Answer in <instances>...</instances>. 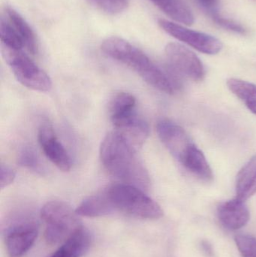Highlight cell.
Segmentation results:
<instances>
[{
  "label": "cell",
  "instance_id": "obj_1",
  "mask_svg": "<svg viewBox=\"0 0 256 257\" xmlns=\"http://www.w3.org/2000/svg\"><path fill=\"white\" fill-rule=\"evenodd\" d=\"M100 159L105 169L123 184L141 190L150 187V175L136 155V150L117 131L108 133L100 147Z\"/></svg>",
  "mask_w": 256,
  "mask_h": 257
},
{
  "label": "cell",
  "instance_id": "obj_18",
  "mask_svg": "<svg viewBox=\"0 0 256 257\" xmlns=\"http://www.w3.org/2000/svg\"><path fill=\"white\" fill-rule=\"evenodd\" d=\"M227 86L230 91L256 115V85L238 78H230Z\"/></svg>",
  "mask_w": 256,
  "mask_h": 257
},
{
  "label": "cell",
  "instance_id": "obj_4",
  "mask_svg": "<svg viewBox=\"0 0 256 257\" xmlns=\"http://www.w3.org/2000/svg\"><path fill=\"white\" fill-rule=\"evenodd\" d=\"M116 210L144 219H159L163 211L144 190L126 184H117L107 189Z\"/></svg>",
  "mask_w": 256,
  "mask_h": 257
},
{
  "label": "cell",
  "instance_id": "obj_21",
  "mask_svg": "<svg viewBox=\"0 0 256 257\" xmlns=\"http://www.w3.org/2000/svg\"><path fill=\"white\" fill-rule=\"evenodd\" d=\"M234 241L243 257H256V238L249 235H237Z\"/></svg>",
  "mask_w": 256,
  "mask_h": 257
},
{
  "label": "cell",
  "instance_id": "obj_17",
  "mask_svg": "<svg viewBox=\"0 0 256 257\" xmlns=\"http://www.w3.org/2000/svg\"><path fill=\"white\" fill-rule=\"evenodd\" d=\"M165 15L186 25L194 23V15L183 0H150Z\"/></svg>",
  "mask_w": 256,
  "mask_h": 257
},
{
  "label": "cell",
  "instance_id": "obj_11",
  "mask_svg": "<svg viewBox=\"0 0 256 257\" xmlns=\"http://www.w3.org/2000/svg\"><path fill=\"white\" fill-rule=\"evenodd\" d=\"M117 133H120L135 150L141 148L148 138L150 128L145 120L136 112L112 122Z\"/></svg>",
  "mask_w": 256,
  "mask_h": 257
},
{
  "label": "cell",
  "instance_id": "obj_16",
  "mask_svg": "<svg viewBox=\"0 0 256 257\" xmlns=\"http://www.w3.org/2000/svg\"><path fill=\"white\" fill-rule=\"evenodd\" d=\"M236 198L247 200L256 193V154L243 166L236 180Z\"/></svg>",
  "mask_w": 256,
  "mask_h": 257
},
{
  "label": "cell",
  "instance_id": "obj_2",
  "mask_svg": "<svg viewBox=\"0 0 256 257\" xmlns=\"http://www.w3.org/2000/svg\"><path fill=\"white\" fill-rule=\"evenodd\" d=\"M102 50L107 56L135 71L147 84L168 94H172L176 84L172 78L155 64L148 56L124 39L111 37L104 41Z\"/></svg>",
  "mask_w": 256,
  "mask_h": 257
},
{
  "label": "cell",
  "instance_id": "obj_6",
  "mask_svg": "<svg viewBox=\"0 0 256 257\" xmlns=\"http://www.w3.org/2000/svg\"><path fill=\"white\" fill-rule=\"evenodd\" d=\"M2 53L15 75L24 87L39 92L51 90L52 82L48 74L39 68L24 51L2 47Z\"/></svg>",
  "mask_w": 256,
  "mask_h": 257
},
{
  "label": "cell",
  "instance_id": "obj_9",
  "mask_svg": "<svg viewBox=\"0 0 256 257\" xmlns=\"http://www.w3.org/2000/svg\"><path fill=\"white\" fill-rule=\"evenodd\" d=\"M38 140L44 154L63 172H69L72 168V162L66 150L59 142L55 132L49 124L40 126L38 133Z\"/></svg>",
  "mask_w": 256,
  "mask_h": 257
},
{
  "label": "cell",
  "instance_id": "obj_23",
  "mask_svg": "<svg viewBox=\"0 0 256 257\" xmlns=\"http://www.w3.org/2000/svg\"><path fill=\"white\" fill-rule=\"evenodd\" d=\"M210 18L213 20L215 24H217L219 27L224 29V30L242 35H244L246 33V29L242 27L238 23L235 22V21L229 19V18L222 16L219 13L215 14Z\"/></svg>",
  "mask_w": 256,
  "mask_h": 257
},
{
  "label": "cell",
  "instance_id": "obj_15",
  "mask_svg": "<svg viewBox=\"0 0 256 257\" xmlns=\"http://www.w3.org/2000/svg\"><path fill=\"white\" fill-rule=\"evenodd\" d=\"M4 17L12 26L25 44L26 50L31 54H36L38 51V42L33 29L26 20L11 7L5 9Z\"/></svg>",
  "mask_w": 256,
  "mask_h": 257
},
{
  "label": "cell",
  "instance_id": "obj_14",
  "mask_svg": "<svg viewBox=\"0 0 256 257\" xmlns=\"http://www.w3.org/2000/svg\"><path fill=\"white\" fill-rule=\"evenodd\" d=\"M90 232L81 226L72 234L51 257H81L90 248Z\"/></svg>",
  "mask_w": 256,
  "mask_h": 257
},
{
  "label": "cell",
  "instance_id": "obj_7",
  "mask_svg": "<svg viewBox=\"0 0 256 257\" xmlns=\"http://www.w3.org/2000/svg\"><path fill=\"white\" fill-rule=\"evenodd\" d=\"M165 53L168 66L173 72L194 81L204 79L205 69L195 53L178 43L168 44Z\"/></svg>",
  "mask_w": 256,
  "mask_h": 257
},
{
  "label": "cell",
  "instance_id": "obj_24",
  "mask_svg": "<svg viewBox=\"0 0 256 257\" xmlns=\"http://www.w3.org/2000/svg\"><path fill=\"white\" fill-rule=\"evenodd\" d=\"M102 10L111 15L123 12L128 6V0H93Z\"/></svg>",
  "mask_w": 256,
  "mask_h": 257
},
{
  "label": "cell",
  "instance_id": "obj_3",
  "mask_svg": "<svg viewBox=\"0 0 256 257\" xmlns=\"http://www.w3.org/2000/svg\"><path fill=\"white\" fill-rule=\"evenodd\" d=\"M156 131L171 155L188 172L205 182L213 180L207 159L181 126L168 119H162L156 125Z\"/></svg>",
  "mask_w": 256,
  "mask_h": 257
},
{
  "label": "cell",
  "instance_id": "obj_27",
  "mask_svg": "<svg viewBox=\"0 0 256 257\" xmlns=\"http://www.w3.org/2000/svg\"><path fill=\"white\" fill-rule=\"evenodd\" d=\"M201 247H202L203 250H204L207 255L213 254V249H212V246L210 245L207 241H202V242H201Z\"/></svg>",
  "mask_w": 256,
  "mask_h": 257
},
{
  "label": "cell",
  "instance_id": "obj_22",
  "mask_svg": "<svg viewBox=\"0 0 256 257\" xmlns=\"http://www.w3.org/2000/svg\"><path fill=\"white\" fill-rule=\"evenodd\" d=\"M19 163L21 166H25L35 172H42V165L37 154L32 148L23 150L20 156Z\"/></svg>",
  "mask_w": 256,
  "mask_h": 257
},
{
  "label": "cell",
  "instance_id": "obj_25",
  "mask_svg": "<svg viewBox=\"0 0 256 257\" xmlns=\"http://www.w3.org/2000/svg\"><path fill=\"white\" fill-rule=\"evenodd\" d=\"M16 177L15 171L8 165L1 164L0 166V187L2 190L13 183Z\"/></svg>",
  "mask_w": 256,
  "mask_h": 257
},
{
  "label": "cell",
  "instance_id": "obj_8",
  "mask_svg": "<svg viewBox=\"0 0 256 257\" xmlns=\"http://www.w3.org/2000/svg\"><path fill=\"white\" fill-rule=\"evenodd\" d=\"M159 24L165 33L195 48L199 52L215 55L222 49V42L214 36L207 33L190 30L165 19L159 20Z\"/></svg>",
  "mask_w": 256,
  "mask_h": 257
},
{
  "label": "cell",
  "instance_id": "obj_20",
  "mask_svg": "<svg viewBox=\"0 0 256 257\" xmlns=\"http://www.w3.org/2000/svg\"><path fill=\"white\" fill-rule=\"evenodd\" d=\"M0 38H1L2 47L9 49L24 51L26 50L25 44L10 23L2 17L0 23Z\"/></svg>",
  "mask_w": 256,
  "mask_h": 257
},
{
  "label": "cell",
  "instance_id": "obj_10",
  "mask_svg": "<svg viewBox=\"0 0 256 257\" xmlns=\"http://www.w3.org/2000/svg\"><path fill=\"white\" fill-rule=\"evenodd\" d=\"M39 234L34 223H26L12 228L6 236V248L10 257L24 256L33 247Z\"/></svg>",
  "mask_w": 256,
  "mask_h": 257
},
{
  "label": "cell",
  "instance_id": "obj_26",
  "mask_svg": "<svg viewBox=\"0 0 256 257\" xmlns=\"http://www.w3.org/2000/svg\"><path fill=\"white\" fill-rule=\"evenodd\" d=\"M194 1L209 15V17L219 13L221 0H194Z\"/></svg>",
  "mask_w": 256,
  "mask_h": 257
},
{
  "label": "cell",
  "instance_id": "obj_5",
  "mask_svg": "<svg viewBox=\"0 0 256 257\" xmlns=\"http://www.w3.org/2000/svg\"><path fill=\"white\" fill-rule=\"evenodd\" d=\"M41 217L46 223L45 238L50 245L66 241L81 227L76 211L65 202L52 201L45 204Z\"/></svg>",
  "mask_w": 256,
  "mask_h": 257
},
{
  "label": "cell",
  "instance_id": "obj_19",
  "mask_svg": "<svg viewBox=\"0 0 256 257\" xmlns=\"http://www.w3.org/2000/svg\"><path fill=\"white\" fill-rule=\"evenodd\" d=\"M135 105L136 99L130 93L120 92L116 94L109 104V114L111 122L135 112Z\"/></svg>",
  "mask_w": 256,
  "mask_h": 257
},
{
  "label": "cell",
  "instance_id": "obj_13",
  "mask_svg": "<svg viewBox=\"0 0 256 257\" xmlns=\"http://www.w3.org/2000/svg\"><path fill=\"white\" fill-rule=\"evenodd\" d=\"M115 211L107 190L84 199L75 210L78 216L87 217H102Z\"/></svg>",
  "mask_w": 256,
  "mask_h": 257
},
{
  "label": "cell",
  "instance_id": "obj_12",
  "mask_svg": "<svg viewBox=\"0 0 256 257\" xmlns=\"http://www.w3.org/2000/svg\"><path fill=\"white\" fill-rule=\"evenodd\" d=\"M245 202L235 198L222 202L217 208V215L221 224L231 231L237 230L247 224L249 211Z\"/></svg>",
  "mask_w": 256,
  "mask_h": 257
}]
</instances>
